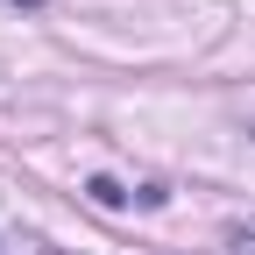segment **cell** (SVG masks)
I'll list each match as a JSON object with an SVG mask.
<instances>
[{
    "label": "cell",
    "mask_w": 255,
    "mask_h": 255,
    "mask_svg": "<svg viewBox=\"0 0 255 255\" xmlns=\"http://www.w3.org/2000/svg\"><path fill=\"white\" fill-rule=\"evenodd\" d=\"M85 191H92V206H128V191H121V184H114V177H92V184H85Z\"/></svg>",
    "instance_id": "cell-2"
},
{
    "label": "cell",
    "mask_w": 255,
    "mask_h": 255,
    "mask_svg": "<svg viewBox=\"0 0 255 255\" xmlns=\"http://www.w3.org/2000/svg\"><path fill=\"white\" fill-rule=\"evenodd\" d=\"M220 255H255V220H234V227H227V248H220Z\"/></svg>",
    "instance_id": "cell-1"
},
{
    "label": "cell",
    "mask_w": 255,
    "mask_h": 255,
    "mask_svg": "<svg viewBox=\"0 0 255 255\" xmlns=\"http://www.w3.org/2000/svg\"><path fill=\"white\" fill-rule=\"evenodd\" d=\"M14 7H43V0H14Z\"/></svg>",
    "instance_id": "cell-3"
}]
</instances>
